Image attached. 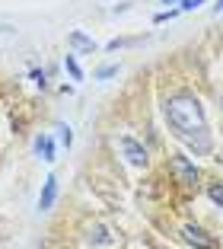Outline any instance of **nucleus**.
Wrapping results in <instances>:
<instances>
[{
  "label": "nucleus",
  "instance_id": "nucleus-1",
  "mask_svg": "<svg viewBox=\"0 0 223 249\" xmlns=\"http://www.w3.org/2000/svg\"><path fill=\"white\" fill-rule=\"evenodd\" d=\"M166 118H169V124H172L182 138L207 124V122H204V106H201V99H198V96H188V93L172 96V99L166 103Z\"/></svg>",
  "mask_w": 223,
  "mask_h": 249
},
{
  "label": "nucleus",
  "instance_id": "nucleus-2",
  "mask_svg": "<svg viewBox=\"0 0 223 249\" xmlns=\"http://www.w3.org/2000/svg\"><path fill=\"white\" fill-rule=\"evenodd\" d=\"M169 173H172L175 182H182V185L198 182V169H194V163L188 160V157H172V160H169Z\"/></svg>",
  "mask_w": 223,
  "mask_h": 249
},
{
  "label": "nucleus",
  "instance_id": "nucleus-3",
  "mask_svg": "<svg viewBox=\"0 0 223 249\" xmlns=\"http://www.w3.org/2000/svg\"><path fill=\"white\" fill-rule=\"evenodd\" d=\"M182 240H185L188 246H194V249H220L214 236H207L198 224H185V227H182Z\"/></svg>",
  "mask_w": 223,
  "mask_h": 249
},
{
  "label": "nucleus",
  "instance_id": "nucleus-4",
  "mask_svg": "<svg viewBox=\"0 0 223 249\" xmlns=\"http://www.w3.org/2000/svg\"><path fill=\"white\" fill-rule=\"evenodd\" d=\"M118 144H121V154L128 157V163L131 166H147V160H150V157H147V150H144V144H137L134 138H121L118 141Z\"/></svg>",
  "mask_w": 223,
  "mask_h": 249
},
{
  "label": "nucleus",
  "instance_id": "nucleus-5",
  "mask_svg": "<svg viewBox=\"0 0 223 249\" xmlns=\"http://www.w3.org/2000/svg\"><path fill=\"white\" fill-rule=\"evenodd\" d=\"M185 141H188V147H191L194 154H210V147H214L207 124H204V128H198V131H191V134H185Z\"/></svg>",
  "mask_w": 223,
  "mask_h": 249
},
{
  "label": "nucleus",
  "instance_id": "nucleus-6",
  "mask_svg": "<svg viewBox=\"0 0 223 249\" xmlns=\"http://www.w3.org/2000/svg\"><path fill=\"white\" fill-rule=\"evenodd\" d=\"M54 198H58V179L48 176V179H45V185H42V195H38V208H42V211H51Z\"/></svg>",
  "mask_w": 223,
  "mask_h": 249
},
{
  "label": "nucleus",
  "instance_id": "nucleus-7",
  "mask_svg": "<svg viewBox=\"0 0 223 249\" xmlns=\"http://www.w3.org/2000/svg\"><path fill=\"white\" fill-rule=\"evenodd\" d=\"M35 154L42 157L45 163H54V160H58V157H54V141H51L48 134H38V138H35Z\"/></svg>",
  "mask_w": 223,
  "mask_h": 249
},
{
  "label": "nucleus",
  "instance_id": "nucleus-8",
  "mask_svg": "<svg viewBox=\"0 0 223 249\" xmlns=\"http://www.w3.org/2000/svg\"><path fill=\"white\" fill-rule=\"evenodd\" d=\"M67 42H70L73 48H80V52H89V54L96 52V42L89 36H83V32H70V36H67Z\"/></svg>",
  "mask_w": 223,
  "mask_h": 249
},
{
  "label": "nucleus",
  "instance_id": "nucleus-9",
  "mask_svg": "<svg viewBox=\"0 0 223 249\" xmlns=\"http://www.w3.org/2000/svg\"><path fill=\"white\" fill-rule=\"evenodd\" d=\"M86 240H89V243H96V246H105V243H112V236H108V230H105V227H93Z\"/></svg>",
  "mask_w": 223,
  "mask_h": 249
},
{
  "label": "nucleus",
  "instance_id": "nucleus-10",
  "mask_svg": "<svg viewBox=\"0 0 223 249\" xmlns=\"http://www.w3.org/2000/svg\"><path fill=\"white\" fill-rule=\"evenodd\" d=\"M64 67L70 71L73 80H83V71H80V64H77V58H73V54H67V58H64Z\"/></svg>",
  "mask_w": 223,
  "mask_h": 249
},
{
  "label": "nucleus",
  "instance_id": "nucleus-11",
  "mask_svg": "<svg viewBox=\"0 0 223 249\" xmlns=\"http://www.w3.org/2000/svg\"><path fill=\"white\" fill-rule=\"evenodd\" d=\"M207 195H210V201H214L217 208H223V182H214L207 189Z\"/></svg>",
  "mask_w": 223,
  "mask_h": 249
},
{
  "label": "nucleus",
  "instance_id": "nucleus-12",
  "mask_svg": "<svg viewBox=\"0 0 223 249\" xmlns=\"http://www.w3.org/2000/svg\"><path fill=\"white\" fill-rule=\"evenodd\" d=\"M58 141H61L64 147H70V144H73V131L67 128V124H58Z\"/></svg>",
  "mask_w": 223,
  "mask_h": 249
},
{
  "label": "nucleus",
  "instance_id": "nucleus-13",
  "mask_svg": "<svg viewBox=\"0 0 223 249\" xmlns=\"http://www.w3.org/2000/svg\"><path fill=\"white\" fill-rule=\"evenodd\" d=\"M115 73H118V67H115V64L99 67V71H96V80H108V77H115Z\"/></svg>",
  "mask_w": 223,
  "mask_h": 249
},
{
  "label": "nucleus",
  "instance_id": "nucleus-14",
  "mask_svg": "<svg viewBox=\"0 0 223 249\" xmlns=\"http://www.w3.org/2000/svg\"><path fill=\"white\" fill-rule=\"evenodd\" d=\"M32 80H35V87H48V73H45V71H32Z\"/></svg>",
  "mask_w": 223,
  "mask_h": 249
},
{
  "label": "nucleus",
  "instance_id": "nucleus-15",
  "mask_svg": "<svg viewBox=\"0 0 223 249\" xmlns=\"http://www.w3.org/2000/svg\"><path fill=\"white\" fill-rule=\"evenodd\" d=\"M179 3H182V10H198L204 0H179Z\"/></svg>",
  "mask_w": 223,
  "mask_h": 249
},
{
  "label": "nucleus",
  "instance_id": "nucleus-16",
  "mask_svg": "<svg viewBox=\"0 0 223 249\" xmlns=\"http://www.w3.org/2000/svg\"><path fill=\"white\" fill-rule=\"evenodd\" d=\"M214 10H217V13H220V10H223V0H217V7H214Z\"/></svg>",
  "mask_w": 223,
  "mask_h": 249
},
{
  "label": "nucleus",
  "instance_id": "nucleus-17",
  "mask_svg": "<svg viewBox=\"0 0 223 249\" xmlns=\"http://www.w3.org/2000/svg\"><path fill=\"white\" fill-rule=\"evenodd\" d=\"M163 3H179V0H163Z\"/></svg>",
  "mask_w": 223,
  "mask_h": 249
}]
</instances>
